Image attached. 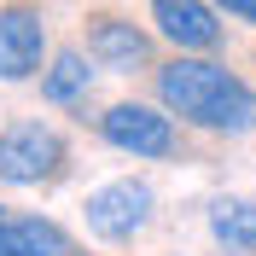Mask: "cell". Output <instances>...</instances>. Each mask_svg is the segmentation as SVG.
Here are the masks:
<instances>
[{"mask_svg": "<svg viewBox=\"0 0 256 256\" xmlns=\"http://www.w3.org/2000/svg\"><path fill=\"white\" fill-rule=\"evenodd\" d=\"M158 99L163 111H175L192 128H216V134L256 128V94L227 64H210V58H169L158 70Z\"/></svg>", "mask_w": 256, "mask_h": 256, "instance_id": "6da1fadb", "label": "cell"}, {"mask_svg": "<svg viewBox=\"0 0 256 256\" xmlns=\"http://www.w3.org/2000/svg\"><path fill=\"white\" fill-rule=\"evenodd\" d=\"M64 175V140L41 122H12L0 134V180L12 186H41Z\"/></svg>", "mask_w": 256, "mask_h": 256, "instance_id": "7a4b0ae2", "label": "cell"}, {"mask_svg": "<svg viewBox=\"0 0 256 256\" xmlns=\"http://www.w3.org/2000/svg\"><path fill=\"white\" fill-rule=\"evenodd\" d=\"M82 222H88V233H94V239L128 244L146 222H152V186H146V180H111V186L88 192Z\"/></svg>", "mask_w": 256, "mask_h": 256, "instance_id": "3957f363", "label": "cell"}, {"mask_svg": "<svg viewBox=\"0 0 256 256\" xmlns=\"http://www.w3.org/2000/svg\"><path fill=\"white\" fill-rule=\"evenodd\" d=\"M47 52V24L30 0L0 6V82H30Z\"/></svg>", "mask_w": 256, "mask_h": 256, "instance_id": "277c9868", "label": "cell"}, {"mask_svg": "<svg viewBox=\"0 0 256 256\" xmlns=\"http://www.w3.org/2000/svg\"><path fill=\"white\" fill-rule=\"evenodd\" d=\"M99 134L116 152H134V158H169L175 152V122L152 105H111L99 116Z\"/></svg>", "mask_w": 256, "mask_h": 256, "instance_id": "5b68a950", "label": "cell"}, {"mask_svg": "<svg viewBox=\"0 0 256 256\" xmlns=\"http://www.w3.org/2000/svg\"><path fill=\"white\" fill-rule=\"evenodd\" d=\"M88 58H94L99 70L134 76V70H146V58H152V41H146V30H134L128 18L94 12L88 18Z\"/></svg>", "mask_w": 256, "mask_h": 256, "instance_id": "8992f818", "label": "cell"}, {"mask_svg": "<svg viewBox=\"0 0 256 256\" xmlns=\"http://www.w3.org/2000/svg\"><path fill=\"white\" fill-rule=\"evenodd\" d=\"M152 24L180 52H216L222 47V18H216L210 0H152Z\"/></svg>", "mask_w": 256, "mask_h": 256, "instance_id": "52a82bcc", "label": "cell"}, {"mask_svg": "<svg viewBox=\"0 0 256 256\" xmlns=\"http://www.w3.org/2000/svg\"><path fill=\"white\" fill-rule=\"evenodd\" d=\"M210 233H216V244H227V256H256V204L250 198H216Z\"/></svg>", "mask_w": 256, "mask_h": 256, "instance_id": "ba28073f", "label": "cell"}, {"mask_svg": "<svg viewBox=\"0 0 256 256\" xmlns=\"http://www.w3.org/2000/svg\"><path fill=\"white\" fill-rule=\"evenodd\" d=\"M0 256H64V233L52 222H41V216H6Z\"/></svg>", "mask_w": 256, "mask_h": 256, "instance_id": "9c48e42d", "label": "cell"}, {"mask_svg": "<svg viewBox=\"0 0 256 256\" xmlns=\"http://www.w3.org/2000/svg\"><path fill=\"white\" fill-rule=\"evenodd\" d=\"M88 82H94V70H88V58H82L76 47H64L58 58H52V70L41 76V94H47L52 105H76V99L88 94Z\"/></svg>", "mask_w": 256, "mask_h": 256, "instance_id": "30bf717a", "label": "cell"}, {"mask_svg": "<svg viewBox=\"0 0 256 256\" xmlns=\"http://www.w3.org/2000/svg\"><path fill=\"white\" fill-rule=\"evenodd\" d=\"M216 6H227L233 18H244V24H256V0H216Z\"/></svg>", "mask_w": 256, "mask_h": 256, "instance_id": "8fae6325", "label": "cell"}, {"mask_svg": "<svg viewBox=\"0 0 256 256\" xmlns=\"http://www.w3.org/2000/svg\"><path fill=\"white\" fill-rule=\"evenodd\" d=\"M0 227H6V204H0Z\"/></svg>", "mask_w": 256, "mask_h": 256, "instance_id": "7c38bea8", "label": "cell"}]
</instances>
